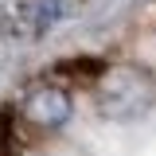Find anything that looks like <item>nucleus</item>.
<instances>
[{
  "mask_svg": "<svg viewBox=\"0 0 156 156\" xmlns=\"http://www.w3.org/2000/svg\"><path fill=\"white\" fill-rule=\"evenodd\" d=\"M90 98L105 121L133 125L156 109V78L140 62H105V70L90 86Z\"/></svg>",
  "mask_w": 156,
  "mask_h": 156,
  "instance_id": "obj_1",
  "label": "nucleus"
},
{
  "mask_svg": "<svg viewBox=\"0 0 156 156\" xmlns=\"http://www.w3.org/2000/svg\"><path fill=\"white\" fill-rule=\"evenodd\" d=\"M105 70V58H62V62H55L51 66V74L58 86H74V82H82V86H94V78Z\"/></svg>",
  "mask_w": 156,
  "mask_h": 156,
  "instance_id": "obj_4",
  "label": "nucleus"
},
{
  "mask_svg": "<svg viewBox=\"0 0 156 156\" xmlns=\"http://www.w3.org/2000/svg\"><path fill=\"white\" fill-rule=\"evenodd\" d=\"M66 12H70L66 0H16L4 12V31H8V39H16V43H35L55 23H62Z\"/></svg>",
  "mask_w": 156,
  "mask_h": 156,
  "instance_id": "obj_3",
  "label": "nucleus"
},
{
  "mask_svg": "<svg viewBox=\"0 0 156 156\" xmlns=\"http://www.w3.org/2000/svg\"><path fill=\"white\" fill-rule=\"evenodd\" d=\"M12 109H16L20 129L51 136V133L70 125V117H74V90H66V86H58L55 78L39 74L35 82L23 86V94H20V101Z\"/></svg>",
  "mask_w": 156,
  "mask_h": 156,
  "instance_id": "obj_2",
  "label": "nucleus"
},
{
  "mask_svg": "<svg viewBox=\"0 0 156 156\" xmlns=\"http://www.w3.org/2000/svg\"><path fill=\"white\" fill-rule=\"evenodd\" d=\"M0 156H20V121L12 105L0 109Z\"/></svg>",
  "mask_w": 156,
  "mask_h": 156,
  "instance_id": "obj_5",
  "label": "nucleus"
}]
</instances>
